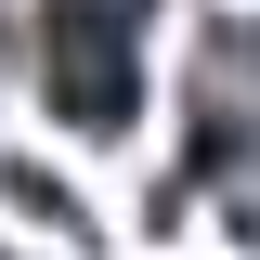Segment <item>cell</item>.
<instances>
[{
    "label": "cell",
    "instance_id": "cell-1",
    "mask_svg": "<svg viewBox=\"0 0 260 260\" xmlns=\"http://www.w3.org/2000/svg\"><path fill=\"white\" fill-rule=\"evenodd\" d=\"M26 52L65 130H130V104H143V13L130 0H39Z\"/></svg>",
    "mask_w": 260,
    "mask_h": 260
}]
</instances>
